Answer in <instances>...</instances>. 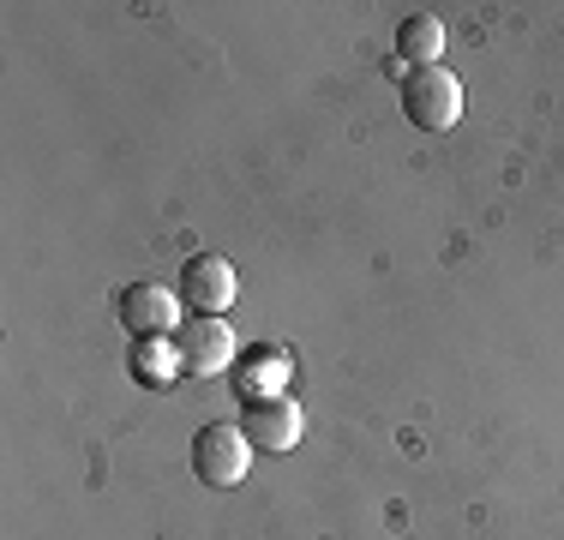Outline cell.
<instances>
[{"instance_id":"6da1fadb","label":"cell","mask_w":564,"mask_h":540,"mask_svg":"<svg viewBox=\"0 0 564 540\" xmlns=\"http://www.w3.org/2000/svg\"><path fill=\"white\" fill-rule=\"evenodd\" d=\"M402 115L421 132L456 127V115H463V85H456V73H445V66H414V73L402 78Z\"/></svg>"},{"instance_id":"7a4b0ae2","label":"cell","mask_w":564,"mask_h":540,"mask_svg":"<svg viewBox=\"0 0 564 540\" xmlns=\"http://www.w3.org/2000/svg\"><path fill=\"white\" fill-rule=\"evenodd\" d=\"M247 468H252V444H247V432L228 426V421L198 426V439H193V475H198V480L217 486V493H228V486L247 480Z\"/></svg>"},{"instance_id":"3957f363","label":"cell","mask_w":564,"mask_h":540,"mask_svg":"<svg viewBox=\"0 0 564 540\" xmlns=\"http://www.w3.org/2000/svg\"><path fill=\"white\" fill-rule=\"evenodd\" d=\"M235 331H228V318H205L193 313L174 331V367H181L186 378H217L235 367Z\"/></svg>"},{"instance_id":"277c9868","label":"cell","mask_w":564,"mask_h":540,"mask_svg":"<svg viewBox=\"0 0 564 540\" xmlns=\"http://www.w3.org/2000/svg\"><path fill=\"white\" fill-rule=\"evenodd\" d=\"M301 426H306L301 402H294V397H276V390L252 397L247 414H240V432H247V444H252V451H271V456L294 451V444H301Z\"/></svg>"},{"instance_id":"5b68a950","label":"cell","mask_w":564,"mask_h":540,"mask_svg":"<svg viewBox=\"0 0 564 540\" xmlns=\"http://www.w3.org/2000/svg\"><path fill=\"white\" fill-rule=\"evenodd\" d=\"M235 289H240L235 264H228L223 252H193V259L181 264V301L205 318H223L228 306H235Z\"/></svg>"},{"instance_id":"8992f818","label":"cell","mask_w":564,"mask_h":540,"mask_svg":"<svg viewBox=\"0 0 564 540\" xmlns=\"http://www.w3.org/2000/svg\"><path fill=\"white\" fill-rule=\"evenodd\" d=\"M174 313H181V301H174L163 282H132V289H120V324H127V336H169Z\"/></svg>"},{"instance_id":"52a82bcc","label":"cell","mask_w":564,"mask_h":540,"mask_svg":"<svg viewBox=\"0 0 564 540\" xmlns=\"http://www.w3.org/2000/svg\"><path fill=\"white\" fill-rule=\"evenodd\" d=\"M438 54H445V24L433 12H409L397 24V61H409L414 73V66H438Z\"/></svg>"}]
</instances>
